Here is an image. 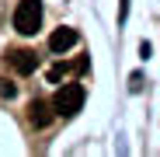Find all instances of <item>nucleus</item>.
Masks as SVG:
<instances>
[{"label": "nucleus", "instance_id": "1", "mask_svg": "<svg viewBox=\"0 0 160 157\" xmlns=\"http://www.w3.org/2000/svg\"><path fill=\"white\" fill-rule=\"evenodd\" d=\"M84 98H87V91L80 84H63L56 91V98H52V108H56V115L70 119V115H77L80 108H84Z\"/></svg>", "mask_w": 160, "mask_h": 157}, {"label": "nucleus", "instance_id": "2", "mask_svg": "<svg viewBox=\"0 0 160 157\" xmlns=\"http://www.w3.org/2000/svg\"><path fill=\"white\" fill-rule=\"evenodd\" d=\"M14 28L21 35H35L42 28V4L38 0H21L18 11H14Z\"/></svg>", "mask_w": 160, "mask_h": 157}, {"label": "nucleus", "instance_id": "3", "mask_svg": "<svg viewBox=\"0 0 160 157\" xmlns=\"http://www.w3.org/2000/svg\"><path fill=\"white\" fill-rule=\"evenodd\" d=\"M7 63H11L18 73H35V70H38V56H35L32 49H11V52H7Z\"/></svg>", "mask_w": 160, "mask_h": 157}, {"label": "nucleus", "instance_id": "4", "mask_svg": "<svg viewBox=\"0 0 160 157\" xmlns=\"http://www.w3.org/2000/svg\"><path fill=\"white\" fill-rule=\"evenodd\" d=\"M52 115H56V108H52L49 101H42V98H35V101L28 105V122H32L35 129H45V126L52 122Z\"/></svg>", "mask_w": 160, "mask_h": 157}, {"label": "nucleus", "instance_id": "5", "mask_svg": "<svg viewBox=\"0 0 160 157\" xmlns=\"http://www.w3.org/2000/svg\"><path fill=\"white\" fill-rule=\"evenodd\" d=\"M80 42V35H77V28H56L49 35V49L52 52H66L70 45H77Z\"/></svg>", "mask_w": 160, "mask_h": 157}, {"label": "nucleus", "instance_id": "6", "mask_svg": "<svg viewBox=\"0 0 160 157\" xmlns=\"http://www.w3.org/2000/svg\"><path fill=\"white\" fill-rule=\"evenodd\" d=\"M14 94H18V87L11 81H0V98H14Z\"/></svg>", "mask_w": 160, "mask_h": 157}, {"label": "nucleus", "instance_id": "7", "mask_svg": "<svg viewBox=\"0 0 160 157\" xmlns=\"http://www.w3.org/2000/svg\"><path fill=\"white\" fill-rule=\"evenodd\" d=\"M63 73H66V66H63V63H56V66L49 70V81H52V84H56V81H63Z\"/></svg>", "mask_w": 160, "mask_h": 157}, {"label": "nucleus", "instance_id": "8", "mask_svg": "<svg viewBox=\"0 0 160 157\" xmlns=\"http://www.w3.org/2000/svg\"><path fill=\"white\" fill-rule=\"evenodd\" d=\"M129 87H132V91H139V87H143V73H132V81H129Z\"/></svg>", "mask_w": 160, "mask_h": 157}]
</instances>
